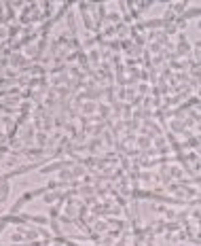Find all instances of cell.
I'll return each instance as SVG.
<instances>
[{"label": "cell", "instance_id": "6da1fadb", "mask_svg": "<svg viewBox=\"0 0 201 246\" xmlns=\"http://www.w3.org/2000/svg\"><path fill=\"white\" fill-rule=\"evenodd\" d=\"M4 140H6V136H4V134H0V144H2Z\"/></svg>", "mask_w": 201, "mask_h": 246}]
</instances>
